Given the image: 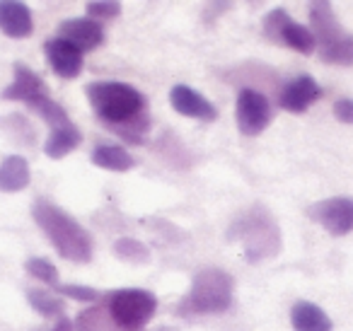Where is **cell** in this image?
I'll list each match as a JSON object with an SVG mask.
<instances>
[{"label":"cell","instance_id":"3","mask_svg":"<svg viewBox=\"0 0 353 331\" xmlns=\"http://www.w3.org/2000/svg\"><path fill=\"white\" fill-rule=\"evenodd\" d=\"M85 92L97 119L107 123L112 131L148 117L145 94L128 83H90Z\"/></svg>","mask_w":353,"mask_h":331},{"label":"cell","instance_id":"5","mask_svg":"<svg viewBox=\"0 0 353 331\" xmlns=\"http://www.w3.org/2000/svg\"><path fill=\"white\" fill-rule=\"evenodd\" d=\"M230 239L242 242L247 261H261V259L279 254L281 249L279 225L264 210H252L237 220L230 228Z\"/></svg>","mask_w":353,"mask_h":331},{"label":"cell","instance_id":"11","mask_svg":"<svg viewBox=\"0 0 353 331\" xmlns=\"http://www.w3.org/2000/svg\"><path fill=\"white\" fill-rule=\"evenodd\" d=\"M56 37L68 41L70 46L85 54V51H94L104 44V30L99 22L90 20V17H70L63 20L56 30Z\"/></svg>","mask_w":353,"mask_h":331},{"label":"cell","instance_id":"10","mask_svg":"<svg viewBox=\"0 0 353 331\" xmlns=\"http://www.w3.org/2000/svg\"><path fill=\"white\" fill-rule=\"evenodd\" d=\"M319 97H322V88L317 85V80L307 73H300L283 85V90H281V94H279V104L283 112L303 114V112H307Z\"/></svg>","mask_w":353,"mask_h":331},{"label":"cell","instance_id":"13","mask_svg":"<svg viewBox=\"0 0 353 331\" xmlns=\"http://www.w3.org/2000/svg\"><path fill=\"white\" fill-rule=\"evenodd\" d=\"M44 51H46V61H49L51 70H54L59 78L63 80H75L80 73H83V54H80L75 46H70L68 41L59 39H49L44 44Z\"/></svg>","mask_w":353,"mask_h":331},{"label":"cell","instance_id":"8","mask_svg":"<svg viewBox=\"0 0 353 331\" xmlns=\"http://www.w3.org/2000/svg\"><path fill=\"white\" fill-rule=\"evenodd\" d=\"M307 218L319 223L334 237H343L353 230V199L334 196V199L317 201L307 208Z\"/></svg>","mask_w":353,"mask_h":331},{"label":"cell","instance_id":"16","mask_svg":"<svg viewBox=\"0 0 353 331\" xmlns=\"http://www.w3.org/2000/svg\"><path fill=\"white\" fill-rule=\"evenodd\" d=\"M290 326L293 331H332L334 324L319 305L300 300L290 307Z\"/></svg>","mask_w":353,"mask_h":331},{"label":"cell","instance_id":"26","mask_svg":"<svg viewBox=\"0 0 353 331\" xmlns=\"http://www.w3.org/2000/svg\"><path fill=\"white\" fill-rule=\"evenodd\" d=\"M334 117L341 123H353V99L341 97L334 102Z\"/></svg>","mask_w":353,"mask_h":331},{"label":"cell","instance_id":"4","mask_svg":"<svg viewBox=\"0 0 353 331\" xmlns=\"http://www.w3.org/2000/svg\"><path fill=\"white\" fill-rule=\"evenodd\" d=\"M235 278L223 268H201L179 310L184 314H223L232 307Z\"/></svg>","mask_w":353,"mask_h":331},{"label":"cell","instance_id":"25","mask_svg":"<svg viewBox=\"0 0 353 331\" xmlns=\"http://www.w3.org/2000/svg\"><path fill=\"white\" fill-rule=\"evenodd\" d=\"M90 20L99 22V20H114V17L121 15V6L119 3H88L85 6Z\"/></svg>","mask_w":353,"mask_h":331},{"label":"cell","instance_id":"9","mask_svg":"<svg viewBox=\"0 0 353 331\" xmlns=\"http://www.w3.org/2000/svg\"><path fill=\"white\" fill-rule=\"evenodd\" d=\"M310 25H312V34L317 39L319 56L334 51L351 37L341 27V22L336 20V12H334V8L329 6L327 0H317V3L310 6Z\"/></svg>","mask_w":353,"mask_h":331},{"label":"cell","instance_id":"14","mask_svg":"<svg viewBox=\"0 0 353 331\" xmlns=\"http://www.w3.org/2000/svg\"><path fill=\"white\" fill-rule=\"evenodd\" d=\"M46 92H49V90H46V85L39 73H34V70L25 63H15L12 66V83L3 90L0 97L12 99V102L30 104L32 99H37L39 94H46Z\"/></svg>","mask_w":353,"mask_h":331},{"label":"cell","instance_id":"24","mask_svg":"<svg viewBox=\"0 0 353 331\" xmlns=\"http://www.w3.org/2000/svg\"><path fill=\"white\" fill-rule=\"evenodd\" d=\"M56 290H59V295H65V297H70V300H75V302H97V300H102V292L94 290V288H90V285L59 283V285H56Z\"/></svg>","mask_w":353,"mask_h":331},{"label":"cell","instance_id":"15","mask_svg":"<svg viewBox=\"0 0 353 331\" xmlns=\"http://www.w3.org/2000/svg\"><path fill=\"white\" fill-rule=\"evenodd\" d=\"M0 32L10 39H25L34 32V17L25 3L0 0Z\"/></svg>","mask_w":353,"mask_h":331},{"label":"cell","instance_id":"2","mask_svg":"<svg viewBox=\"0 0 353 331\" xmlns=\"http://www.w3.org/2000/svg\"><path fill=\"white\" fill-rule=\"evenodd\" d=\"M32 218L39 225L41 232L46 234L51 247L59 252L61 259L73 263L92 261V252H94L92 237H90L88 230L70 213H65L63 208H59L51 201L37 199L32 203Z\"/></svg>","mask_w":353,"mask_h":331},{"label":"cell","instance_id":"21","mask_svg":"<svg viewBox=\"0 0 353 331\" xmlns=\"http://www.w3.org/2000/svg\"><path fill=\"white\" fill-rule=\"evenodd\" d=\"M27 300H30L32 310L41 317H63V300L61 295H54L51 290H41V288H30L27 290Z\"/></svg>","mask_w":353,"mask_h":331},{"label":"cell","instance_id":"6","mask_svg":"<svg viewBox=\"0 0 353 331\" xmlns=\"http://www.w3.org/2000/svg\"><path fill=\"white\" fill-rule=\"evenodd\" d=\"M264 37L269 41H276V44L285 46V49H293L305 56H312L317 51V39H314L312 30L290 20V15L283 8H274L264 17Z\"/></svg>","mask_w":353,"mask_h":331},{"label":"cell","instance_id":"12","mask_svg":"<svg viewBox=\"0 0 353 331\" xmlns=\"http://www.w3.org/2000/svg\"><path fill=\"white\" fill-rule=\"evenodd\" d=\"M170 104L176 114L187 119H199V121H216L218 119V109L189 85H174L170 90Z\"/></svg>","mask_w":353,"mask_h":331},{"label":"cell","instance_id":"1","mask_svg":"<svg viewBox=\"0 0 353 331\" xmlns=\"http://www.w3.org/2000/svg\"><path fill=\"white\" fill-rule=\"evenodd\" d=\"M157 312V297L145 288H119L102 295L99 305L83 310L78 331H143Z\"/></svg>","mask_w":353,"mask_h":331},{"label":"cell","instance_id":"27","mask_svg":"<svg viewBox=\"0 0 353 331\" xmlns=\"http://www.w3.org/2000/svg\"><path fill=\"white\" fill-rule=\"evenodd\" d=\"M54 331H75V324L68 319V317H59V321H56V326H54Z\"/></svg>","mask_w":353,"mask_h":331},{"label":"cell","instance_id":"19","mask_svg":"<svg viewBox=\"0 0 353 331\" xmlns=\"http://www.w3.org/2000/svg\"><path fill=\"white\" fill-rule=\"evenodd\" d=\"M80 143H83V133L73 123L63 128H54L44 143V155L51 157V160H61V157L70 155Z\"/></svg>","mask_w":353,"mask_h":331},{"label":"cell","instance_id":"23","mask_svg":"<svg viewBox=\"0 0 353 331\" xmlns=\"http://www.w3.org/2000/svg\"><path fill=\"white\" fill-rule=\"evenodd\" d=\"M25 271L30 273L32 278L41 281L44 285H59V271H56V266L49 261V259H41V257L27 259Z\"/></svg>","mask_w":353,"mask_h":331},{"label":"cell","instance_id":"17","mask_svg":"<svg viewBox=\"0 0 353 331\" xmlns=\"http://www.w3.org/2000/svg\"><path fill=\"white\" fill-rule=\"evenodd\" d=\"M32 181L30 162L22 155H8L0 162V191L3 194H17L27 189Z\"/></svg>","mask_w":353,"mask_h":331},{"label":"cell","instance_id":"7","mask_svg":"<svg viewBox=\"0 0 353 331\" xmlns=\"http://www.w3.org/2000/svg\"><path fill=\"white\" fill-rule=\"evenodd\" d=\"M235 121L242 136L254 138L271 123V102L254 88H242L235 102Z\"/></svg>","mask_w":353,"mask_h":331},{"label":"cell","instance_id":"22","mask_svg":"<svg viewBox=\"0 0 353 331\" xmlns=\"http://www.w3.org/2000/svg\"><path fill=\"white\" fill-rule=\"evenodd\" d=\"M114 254L128 263H148L150 261V249L133 237L117 239V242H114Z\"/></svg>","mask_w":353,"mask_h":331},{"label":"cell","instance_id":"18","mask_svg":"<svg viewBox=\"0 0 353 331\" xmlns=\"http://www.w3.org/2000/svg\"><path fill=\"white\" fill-rule=\"evenodd\" d=\"M94 167L99 170H109V172H128L136 167V160L133 155L121 146H114V143H107V146H97L90 155Z\"/></svg>","mask_w":353,"mask_h":331},{"label":"cell","instance_id":"20","mask_svg":"<svg viewBox=\"0 0 353 331\" xmlns=\"http://www.w3.org/2000/svg\"><path fill=\"white\" fill-rule=\"evenodd\" d=\"M27 107L32 109V112H37L41 119H44L46 126L54 131V128H63V126H70V119H68V112H65L63 107H61L59 102H56L54 97H51L49 92L46 94H39L37 99H32Z\"/></svg>","mask_w":353,"mask_h":331}]
</instances>
